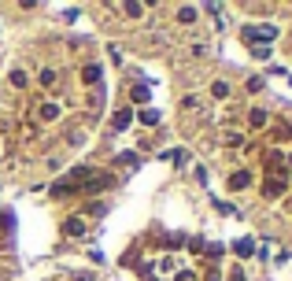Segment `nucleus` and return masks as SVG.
<instances>
[{
    "mask_svg": "<svg viewBox=\"0 0 292 281\" xmlns=\"http://www.w3.org/2000/svg\"><path fill=\"white\" fill-rule=\"evenodd\" d=\"M248 182H251V174H248V170H237L233 178H229V189H244Z\"/></svg>",
    "mask_w": 292,
    "mask_h": 281,
    "instance_id": "nucleus-1",
    "label": "nucleus"
},
{
    "mask_svg": "<svg viewBox=\"0 0 292 281\" xmlns=\"http://www.w3.org/2000/svg\"><path fill=\"white\" fill-rule=\"evenodd\" d=\"M82 230H85V222H82V218H67V226H63V233H67V237H78Z\"/></svg>",
    "mask_w": 292,
    "mask_h": 281,
    "instance_id": "nucleus-2",
    "label": "nucleus"
},
{
    "mask_svg": "<svg viewBox=\"0 0 292 281\" xmlns=\"http://www.w3.org/2000/svg\"><path fill=\"white\" fill-rule=\"evenodd\" d=\"M82 82H85V85H96V82H100V67L89 63V67H85V78H82Z\"/></svg>",
    "mask_w": 292,
    "mask_h": 281,
    "instance_id": "nucleus-3",
    "label": "nucleus"
},
{
    "mask_svg": "<svg viewBox=\"0 0 292 281\" xmlns=\"http://www.w3.org/2000/svg\"><path fill=\"white\" fill-rule=\"evenodd\" d=\"M41 118H59V104H41Z\"/></svg>",
    "mask_w": 292,
    "mask_h": 281,
    "instance_id": "nucleus-4",
    "label": "nucleus"
},
{
    "mask_svg": "<svg viewBox=\"0 0 292 281\" xmlns=\"http://www.w3.org/2000/svg\"><path fill=\"white\" fill-rule=\"evenodd\" d=\"M251 126H267V111H263V108L251 111Z\"/></svg>",
    "mask_w": 292,
    "mask_h": 281,
    "instance_id": "nucleus-5",
    "label": "nucleus"
},
{
    "mask_svg": "<svg viewBox=\"0 0 292 281\" xmlns=\"http://www.w3.org/2000/svg\"><path fill=\"white\" fill-rule=\"evenodd\" d=\"M126 126H130V111H118L115 115V130H126Z\"/></svg>",
    "mask_w": 292,
    "mask_h": 281,
    "instance_id": "nucleus-6",
    "label": "nucleus"
},
{
    "mask_svg": "<svg viewBox=\"0 0 292 281\" xmlns=\"http://www.w3.org/2000/svg\"><path fill=\"white\" fill-rule=\"evenodd\" d=\"M141 122L144 126H156L159 122V111H141Z\"/></svg>",
    "mask_w": 292,
    "mask_h": 281,
    "instance_id": "nucleus-7",
    "label": "nucleus"
},
{
    "mask_svg": "<svg viewBox=\"0 0 292 281\" xmlns=\"http://www.w3.org/2000/svg\"><path fill=\"white\" fill-rule=\"evenodd\" d=\"M237 256H251V240H237Z\"/></svg>",
    "mask_w": 292,
    "mask_h": 281,
    "instance_id": "nucleus-8",
    "label": "nucleus"
},
{
    "mask_svg": "<svg viewBox=\"0 0 292 281\" xmlns=\"http://www.w3.org/2000/svg\"><path fill=\"white\" fill-rule=\"evenodd\" d=\"M11 85H19V89L26 85V74H22V70H11Z\"/></svg>",
    "mask_w": 292,
    "mask_h": 281,
    "instance_id": "nucleus-9",
    "label": "nucleus"
},
{
    "mask_svg": "<svg viewBox=\"0 0 292 281\" xmlns=\"http://www.w3.org/2000/svg\"><path fill=\"white\" fill-rule=\"evenodd\" d=\"M211 93H215V96H225V93H229V85H225V82H215V85H211Z\"/></svg>",
    "mask_w": 292,
    "mask_h": 281,
    "instance_id": "nucleus-10",
    "label": "nucleus"
},
{
    "mask_svg": "<svg viewBox=\"0 0 292 281\" xmlns=\"http://www.w3.org/2000/svg\"><path fill=\"white\" fill-rule=\"evenodd\" d=\"M267 192H270V196H277V192H285V185L281 182H267Z\"/></svg>",
    "mask_w": 292,
    "mask_h": 281,
    "instance_id": "nucleus-11",
    "label": "nucleus"
},
{
    "mask_svg": "<svg viewBox=\"0 0 292 281\" xmlns=\"http://www.w3.org/2000/svg\"><path fill=\"white\" fill-rule=\"evenodd\" d=\"M178 19H181V23H192V19H196V11H192V8H181V15H178Z\"/></svg>",
    "mask_w": 292,
    "mask_h": 281,
    "instance_id": "nucleus-12",
    "label": "nucleus"
},
{
    "mask_svg": "<svg viewBox=\"0 0 292 281\" xmlns=\"http://www.w3.org/2000/svg\"><path fill=\"white\" fill-rule=\"evenodd\" d=\"M229 281H244V274H241V270H233V278H229Z\"/></svg>",
    "mask_w": 292,
    "mask_h": 281,
    "instance_id": "nucleus-13",
    "label": "nucleus"
}]
</instances>
